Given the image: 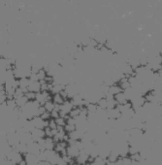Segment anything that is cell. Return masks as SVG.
Here are the masks:
<instances>
[{"label": "cell", "mask_w": 162, "mask_h": 165, "mask_svg": "<svg viewBox=\"0 0 162 165\" xmlns=\"http://www.w3.org/2000/svg\"><path fill=\"white\" fill-rule=\"evenodd\" d=\"M69 101L71 102L73 107H82V106H84V104H85V99L83 98L79 93L74 95Z\"/></svg>", "instance_id": "4"}, {"label": "cell", "mask_w": 162, "mask_h": 165, "mask_svg": "<svg viewBox=\"0 0 162 165\" xmlns=\"http://www.w3.org/2000/svg\"><path fill=\"white\" fill-rule=\"evenodd\" d=\"M86 108L89 113H96L97 109H98V106H97V104H95V103H89L86 106Z\"/></svg>", "instance_id": "19"}, {"label": "cell", "mask_w": 162, "mask_h": 165, "mask_svg": "<svg viewBox=\"0 0 162 165\" xmlns=\"http://www.w3.org/2000/svg\"><path fill=\"white\" fill-rule=\"evenodd\" d=\"M6 108L8 110H10V111L12 112L14 109H16L17 108V104H16V101H15V99H7L6 100Z\"/></svg>", "instance_id": "14"}, {"label": "cell", "mask_w": 162, "mask_h": 165, "mask_svg": "<svg viewBox=\"0 0 162 165\" xmlns=\"http://www.w3.org/2000/svg\"><path fill=\"white\" fill-rule=\"evenodd\" d=\"M65 165H68V164H65Z\"/></svg>", "instance_id": "32"}, {"label": "cell", "mask_w": 162, "mask_h": 165, "mask_svg": "<svg viewBox=\"0 0 162 165\" xmlns=\"http://www.w3.org/2000/svg\"><path fill=\"white\" fill-rule=\"evenodd\" d=\"M55 143L53 138L50 137H45L44 138V145H43V149L44 150H53L54 149Z\"/></svg>", "instance_id": "8"}, {"label": "cell", "mask_w": 162, "mask_h": 165, "mask_svg": "<svg viewBox=\"0 0 162 165\" xmlns=\"http://www.w3.org/2000/svg\"><path fill=\"white\" fill-rule=\"evenodd\" d=\"M97 106L100 109H104V110H107V100H106L105 97L100 98L98 101H97Z\"/></svg>", "instance_id": "17"}, {"label": "cell", "mask_w": 162, "mask_h": 165, "mask_svg": "<svg viewBox=\"0 0 162 165\" xmlns=\"http://www.w3.org/2000/svg\"><path fill=\"white\" fill-rule=\"evenodd\" d=\"M118 103L115 102V98H112V99H109L107 100V109H113V108H115L117 107Z\"/></svg>", "instance_id": "24"}, {"label": "cell", "mask_w": 162, "mask_h": 165, "mask_svg": "<svg viewBox=\"0 0 162 165\" xmlns=\"http://www.w3.org/2000/svg\"><path fill=\"white\" fill-rule=\"evenodd\" d=\"M43 106L46 110V112L50 113L54 109V103L53 102V100H50V101H46Z\"/></svg>", "instance_id": "15"}, {"label": "cell", "mask_w": 162, "mask_h": 165, "mask_svg": "<svg viewBox=\"0 0 162 165\" xmlns=\"http://www.w3.org/2000/svg\"><path fill=\"white\" fill-rule=\"evenodd\" d=\"M76 129V125H64V131L66 132V133L68 134V133H70V132H72V131H74Z\"/></svg>", "instance_id": "25"}, {"label": "cell", "mask_w": 162, "mask_h": 165, "mask_svg": "<svg viewBox=\"0 0 162 165\" xmlns=\"http://www.w3.org/2000/svg\"><path fill=\"white\" fill-rule=\"evenodd\" d=\"M2 90H4V85L0 82V91H2Z\"/></svg>", "instance_id": "31"}, {"label": "cell", "mask_w": 162, "mask_h": 165, "mask_svg": "<svg viewBox=\"0 0 162 165\" xmlns=\"http://www.w3.org/2000/svg\"><path fill=\"white\" fill-rule=\"evenodd\" d=\"M15 101H16V104H17V107L18 108H21L26 105V103L28 102V100L25 97V95L24 96H21V97H18V98H15Z\"/></svg>", "instance_id": "12"}, {"label": "cell", "mask_w": 162, "mask_h": 165, "mask_svg": "<svg viewBox=\"0 0 162 165\" xmlns=\"http://www.w3.org/2000/svg\"><path fill=\"white\" fill-rule=\"evenodd\" d=\"M18 138H20L21 143H24L25 145H28L31 142H33L32 141V136L30 134V132H25V133L18 136Z\"/></svg>", "instance_id": "9"}, {"label": "cell", "mask_w": 162, "mask_h": 165, "mask_svg": "<svg viewBox=\"0 0 162 165\" xmlns=\"http://www.w3.org/2000/svg\"><path fill=\"white\" fill-rule=\"evenodd\" d=\"M122 89L119 88V86L118 84H114L113 86H109V93L112 94V95H115L119 92H122Z\"/></svg>", "instance_id": "13"}, {"label": "cell", "mask_w": 162, "mask_h": 165, "mask_svg": "<svg viewBox=\"0 0 162 165\" xmlns=\"http://www.w3.org/2000/svg\"><path fill=\"white\" fill-rule=\"evenodd\" d=\"M114 98L115 100V102L118 103V105H123V104H125L128 101V100L126 99V97H125V95H124V93H123V91L114 95Z\"/></svg>", "instance_id": "10"}, {"label": "cell", "mask_w": 162, "mask_h": 165, "mask_svg": "<svg viewBox=\"0 0 162 165\" xmlns=\"http://www.w3.org/2000/svg\"><path fill=\"white\" fill-rule=\"evenodd\" d=\"M58 117H59V112L55 111V110H53V111L50 112V118L55 120V118H57Z\"/></svg>", "instance_id": "29"}, {"label": "cell", "mask_w": 162, "mask_h": 165, "mask_svg": "<svg viewBox=\"0 0 162 165\" xmlns=\"http://www.w3.org/2000/svg\"><path fill=\"white\" fill-rule=\"evenodd\" d=\"M81 113V109L80 107H74L72 110H71V112L69 113V117H71L73 118H75L77 117H79V115H80Z\"/></svg>", "instance_id": "20"}, {"label": "cell", "mask_w": 162, "mask_h": 165, "mask_svg": "<svg viewBox=\"0 0 162 165\" xmlns=\"http://www.w3.org/2000/svg\"><path fill=\"white\" fill-rule=\"evenodd\" d=\"M25 92H26V90L22 89L21 88H17L15 89V93H14V99L18 98V97H21V96H24Z\"/></svg>", "instance_id": "21"}, {"label": "cell", "mask_w": 162, "mask_h": 165, "mask_svg": "<svg viewBox=\"0 0 162 165\" xmlns=\"http://www.w3.org/2000/svg\"><path fill=\"white\" fill-rule=\"evenodd\" d=\"M120 117H122V113L118 111L117 107L113 109H107V118L110 120H118Z\"/></svg>", "instance_id": "6"}, {"label": "cell", "mask_w": 162, "mask_h": 165, "mask_svg": "<svg viewBox=\"0 0 162 165\" xmlns=\"http://www.w3.org/2000/svg\"><path fill=\"white\" fill-rule=\"evenodd\" d=\"M37 165H52V164L46 160V161H39L38 163H37Z\"/></svg>", "instance_id": "30"}, {"label": "cell", "mask_w": 162, "mask_h": 165, "mask_svg": "<svg viewBox=\"0 0 162 165\" xmlns=\"http://www.w3.org/2000/svg\"><path fill=\"white\" fill-rule=\"evenodd\" d=\"M53 102L54 103V104H58V105H61L65 100H64L62 97H61V95H60L59 93H57V94H53Z\"/></svg>", "instance_id": "16"}, {"label": "cell", "mask_w": 162, "mask_h": 165, "mask_svg": "<svg viewBox=\"0 0 162 165\" xmlns=\"http://www.w3.org/2000/svg\"><path fill=\"white\" fill-rule=\"evenodd\" d=\"M24 95L28 101H33V100H35V98H36V93L32 92V91H26Z\"/></svg>", "instance_id": "22"}, {"label": "cell", "mask_w": 162, "mask_h": 165, "mask_svg": "<svg viewBox=\"0 0 162 165\" xmlns=\"http://www.w3.org/2000/svg\"><path fill=\"white\" fill-rule=\"evenodd\" d=\"M27 91H32V92H35V93L41 92L40 81H30L28 86H27Z\"/></svg>", "instance_id": "5"}, {"label": "cell", "mask_w": 162, "mask_h": 165, "mask_svg": "<svg viewBox=\"0 0 162 165\" xmlns=\"http://www.w3.org/2000/svg\"><path fill=\"white\" fill-rule=\"evenodd\" d=\"M35 100L41 105V106H43V105L45 104V102H46L45 96H44L43 92H38V93H36V98H35Z\"/></svg>", "instance_id": "18"}, {"label": "cell", "mask_w": 162, "mask_h": 165, "mask_svg": "<svg viewBox=\"0 0 162 165\" xmlns=\"http://www.w3.org/2000/svg\"><path fill=\"white\" fill-rule=\"evenodd\" d=\"M55 122H57V126H61V127H64V125H66V121L64 118H61V117H58L57 118H55Z\"/></svg>", "instance_id": "23"}, {"label": "cell", "mask_w": 162, "mask_h": 165, "mask_svg": "<svg viewBox=\"0 0 162 165\" xmlns=\"http://www.w3.org/2000/svg\"><path fill=\"white\" fill-rule=\"evenodd\" d=\"M30 121L32 125H33L34 128L44 129L45 127L49 126V121H44L43 118H41V117H34Z\"/></svg>", "instance_id": "1"}, {"label": "cell", "mask_w": 162, "mask_h": 165, "mask_svg": "<svg viewBox=\"0 0 162 165\" xmlns=\"http://www.w3.org/2000/svg\"><path fill=\"white\" fill-rule=\"evenodd\" d=\"M64 90H65V92L67 94V98H72L74 95H76L79 93V90L77 89V86L75 84H68L65 89H64Z\"/></svg>", "instance_id": "3"}, {"label": "cell", "mask_w": 162, "mask_h": 165, "mask_svg": "<svg viewBox=\"0 0 162 165\" xmlns=\"http://www.w3.org/2000/svg\"><path fill=\"white\" fill-rule=\"evenodd\" d=\"M50 129H57V122H55V121L53 120V118H50V120H49V126Z\"/></svg>", "instance_id": "27"}, {"label": "cell", "mask_w": 162, "mask_h": 165, "mask_svg": "<svg viewBox=\"0 0 162 165\" xmlns=\"http://www.w3.org/2000/svg\"><path fill=\"white\" fill-rule=\"evenodd\" d=\"M6 100H7V96H6L5 91H4V90L0 91V105L5 103Z\"/></svg>", "instance_id": "26"}, {"label": "cell", "mask_w": 162, "mask_h": 165, "mask_svg": "<svg viewBox=\"0 0 162 165\" xmlns=\"http://www.w3.org/2000/svg\"><path fill=\"white\" fill-rule=\"evenodd\" d=\"M41 118H43L44 121H49V120H50V113H49V112H45V113H43L42 115H41Z\"/></svg>", "instance_id": "28"}, {"label": "cell", "mask_w": 162, "mask_h": 165, "mask_svg": "<svg viewBox=\"0 0 162 165\" xmlns=\"http://www.w3.org/2000/svg\"><path fill=\"white\" fill-rule=\"evenodd\" d=\"M79 153H80V150L77 148V146L75 144L68 145L66 147V155H68L69 157L76 158L79 155Z\"/></svg>", "instance_id": "2"}, {"label": "cell", "mask_w": 162, "mask_h": 165, "mask_svg": "<svg viewBox=\"0 0 162 165\" xmlns=\"http://www.w3.org/2000/svg\"><path fill=\"white\" fill-rule=\"evenodd\" d=\"M26 148H27V153L35 154V155H37L41 152L39 144L36 143V142H31L28 145H26Z\"/></svg>", "instance_id": "7"}, {"label": "cell", "mask_w": 162, "mask_h": 165, "mask_svg": "<svg viewBox=\"0 0 162 165\" xmlns=\"http://www.w3.org/2000/svg\"><path fill=\"white\" fill-rule=\"evenodd\" d=\"M18 88L27 91V86H28L30 82L29 78H21V79H18Z\"/></svg>", "instance_id": "11"}]
</instances>
